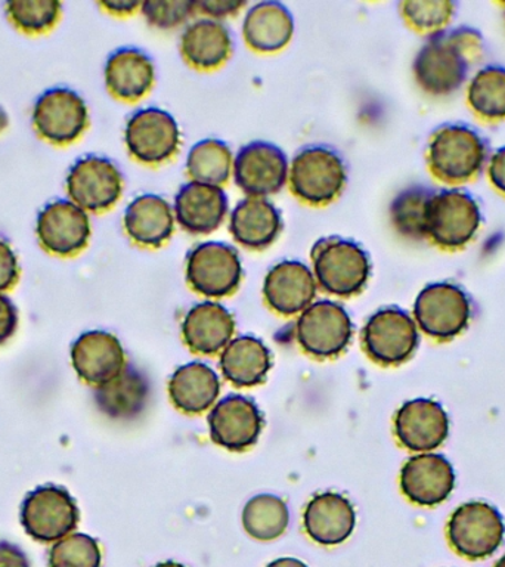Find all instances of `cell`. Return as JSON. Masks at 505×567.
I'll list each match as a JSON object with an SVG mask.
<instances>
[{
	"mask_svg": "<svg viewBox=\"0 0 505 567\" xmlns=\"http://www.w3.org/2000/svg\"><path fill=\"white\" fill-rule=\"evenodd\" d=\"M503 7H504V12L503 13H504V21H505V3L503 4Z\"/></svg>",
	"mask_w": 505,
	"mask_h": 567,
	"instance_id": "50",
	"label": "cell"
},
{
	"mask_svg": "<svg viewBox=\"0 0 505 567\" xmlns=\"http://www.w3.org/2000/svg\"><path fill=\"white\" fill-rule=\"evenodd\" d=\"M9 21L27 34H42L60 21L62 3L56 0H13L4 3Z\"/></svg>",
	"mask_w": 505,
	"mask_h": 567,
	"instance_id": "38",
	"label": "cell"
},
{
	"mask_svg": "<svg viewBox=\"0 0 505 567\" xmlns=\"http://www.w3.org/2000/svg\"><path fill=\"white\" fill-rule=\"evenodd\" d=\"M353 336V323L343 306L331 300L312 303L296 322V339L315 358H334L343 352Z\"/></svg>",
	"mask_w": 505,
	"mask_h": 567,
	"instance_id": "14",
	"label": "cell"
},
{
	"mask_svg": "<svg viewBox=\"0 0 505 567\" xmlns=\"http://www.w3.org/2000/svg\"><path fill=\"white\" fill-rule=\"evenodd\" d=\"M246 4V2H233V0H199L195 2V11L204 18L220 21L221 18L237 17Z\"/></svg>",
	"mask_w": 505,
	"mask_h": 567,
	"instance_id": "42",
	"label": "cell"
},
{
	"mask_svg": "<svg viewBox=\"0 0 505 567\" xmlns=\"http://www.w3.org/2000/svg\"><path fill=\"white\" fill-rule=\"evenodd\" d=\"M433 193L434 189L427 185L414 184L394 195L389 207V220L399 237L412 243L424 241L425 215Z\"/></svg>",
	"mask_w": 505,
	"mask_h": 567,
	"instance_id": "34",
	"label": "cell"
},
{
	"mask_svg": "<svg viewBox=\"0 0 505 567\" xmlns=\"http://www.w3.org/2000/svg\"><path fill=\"white\" fill-rule=\"evenodd\" d=\"M485 55V39L474 27H450L429 35L412 61L416 86L430 96L454 95ZM476 71V70H474Z\"/></svg>",
	"mask_w": 505,
	"mask_h": 567,
	"instance_id": "1",
	"label": "cell"
},
{
	"mask_svg": "<svg viewBox=\"0 0 505 567\" xmlns=\"http://www.w3.org/2000/svg\"><path fill=\"white\" fill-rule=\"evenodd\" d=\"M145 21L157 30H173L197 16L193 0H148L142 2Z\"/></svg>",
	"mask_w": 505,
	"mask_h": 567,
	"instance_id": "40",
	"label": "cell"
},
{
	"mask_svg": "<svg viewBox=\"0 0 505 567\" xmlns=\"http://www.w3.org/2000/svg\"><path fill=\"white\" fill-rule=\"evenodd\" d=\"M0 567H30V563L20 547L2 540L0 543Z\"/></svg>",
	"mask_w": 505,
	"mask_h": 567,
	"instance_id": "45",
	"label": "cell"
},
{
	"mask_svg": "<svg viewBox=\"0 0 505 567\" xmlns=\"http://www.w3.org/2000/svg\"><path fill=\"white\" fill-rule=\"evenodd\" d=\"M104 80L111 96L133 104L148 95L153 89L154 62L141 49L120 48L105 62Z\"/></svg>",
	"mask_w": 505,
	"mask_h": 567,
	"instance_id": "26",
	"label": "cell"
},
{
	"mask_svg": "<svg viewBox=\"0 0 505 567\" xmlns=\"http://www.w3.org/2000/svg\"><path fill=\"white\" fill-rule=\"evenodd\" d=\"M357 525L353 505L343 495L326 492L313 496L306 505L303 526L309 538L332 547L344 543Z\"/></svg>",
	"mask_w": 505,
	"mask_h": 567,
	"instance_id": "27",
	"label": "cell"
},
{
	"mask_svg": "<svg viewBox=\"0 0 505 567\" xmlns=\"http://www.w3.org/2000/svg\"><path fill=\"white\" fill-rule=\"evenodd\" d=\"M481 204L468 190L447 186L434 190L425 215V239L445 251L468 247L481 233Z\"/></svg>",
	"mask_w": 505,
	"mask_h": 567,
	"instance_id": "3",
	"label": "cell"
},
{
	"mask_svg": "<svg viewBox=\"0 0 505 567\" xmlns=\"http://www.w3.org/2000/svg\"><path fill=\"white\" fill-rule=\"evenodd\" d=\"M295 20L281 2H260L248 9L243 22V38L257 53H277L291 42Z\"/></svg>",
	"mask_w": 505,
	"mask_h": 567,
	"instance_id": "28",
	"label": "cell"
},
{
	"mask_svg": "<svg viewBox=\"0 0 505 567\" xmlns=\"http://www.w3.org/2000/svg\"><path fill=\"white\" fill-rule=\"evenodd\" d=\"M394 433L403 447L424 454L437 450L446 441L450 419L441 403L432 399H414L399 408Z\"/></svg>",
	"mask_w": 505,
	"mask_h": 567,
	"instance_id": "17",
	"label": "cell"
},
{
	"mask_svg": "<svg viewBox=\"0 0 505 567\" xmlns=\"http://www.w3.org/2000/svg\"><path fill=\"white\" fill-rule=\"evenodd\" d=\"M95 402L106 416L127 420L144 410L148 399V383L133 367H126L114 380L96 388Z\"/></svg>",
	"mask_w": 505,
	"mask_h": 567,
	"instance_id": "32",
	"label": "cell"
},
{
	"mask_svg": "<svg viewBox=\"0 0 505 567\" xmlns=\"http://www.w3.org/2000/svg\"><path fill=\"white\" fill-rule=\"evenodd\" d=\"M317 287V279L308 266L297 260H282L266 275L264 297L274 312L295 317L312 305Z\"/></svg>",
	"mask_w": 505,
	"mask_h": 567,
	"instance_id": "20",
	"label": "cell"
},
{
	"mask_svg": "<svg viewBox=\"0 0 505 567\" xmlns=\"http://www.w3.org/2000/svg\"><path fill=\"white\" fill-rule=\"evenodd\" d=\"M465 100L472 113L483 122H504L505 66L489 64L474 71L465 84Z\"/></svg>",
	"mask_w": 505,
	"mask_h": 567,
	"instance_id": "33",
	"label": "cell"
},
{
	"mask_svg": "<svg viewBox=\"0 0 505 567\" xmlns=\"http://www.w3.org/2000/svg\"><path fill=\"white\" fill-rule=\"evenodd\" d=\"M290 513L287 504L275 495H257L243 509V526L261 543L279 538L287 530Z\"/></svg>",
	"mask_w": 505,
	"mask_h": 567,
	"instance_id": "36",
	"label": "cell"
},
{
	"mask_svg": "<svg viewBox=\"0 0 505 567\" xmlns=\"http://www.w3.org/2000/svg\"><path fill=\"white\" fill-rule=\"evenodd\" d=\"M73 496L60 486H40L21 505V525L39 543L51 544L71 535L79 525Z\"/></svg>",
	"mask_w": 505,
	"mask_h": 567,
	"instance_id": "12",
	"label": "cell"
},
{
	"mask_svg": "<svg viewBox=\"0 0 505 567\" xmlns=\"http://www.w3.org/2000/svg\"><path fill=\"white\" fill-rule=\"evenodd\" d=\"M266 567H308L303 561L297 560V558L292 557H282L278 558L272 563H269Z\"/></svg>",
	"mask_w": 505,
	"mask_h": 567,
	"instance_id": "47",
	"label": "cell"
},
{
	"mask_svg": "<svg viewBox=\"0 0 505 567\" xmlns=\"http://www.w3.org/2000/svg\"><path fill=\"white\" fill-rule=\"evenodd\" d=\"M447 540L461 557L482 560L491 557L503 544L504 518L498 509L482 501H470L451 514Z\"/></svg>",
	"mask_w": 505,
	"mask_h": 567,
	"instance_id": "7",
	"label": "cell"
},
{
	"mask_svg": "<svg viewBox=\"0 0 505 567\" xmlns=\"http://www.w3.org/2000/svg\"><path fill=\"white\" fill-rule=\"evenodd\" d=\"M208 425L216 445L239 452L255 445L264 427V416L250 399L229 394L213 408Z\"/></svg>",
	"mask_w": 505,
	"mask_h": 567,
	"instance_id": "18",
	"label": "cell"
},
{
	"mask_svg": "<svg viewBox=\"0 0 505 567\" xmlns=\"http://www.w3.org/2000/svg\"><path fill=\"white\" fill-rule=\"evenodd\" d=\"M185 274L190 290L210 299H221L238 290L243 281V264L234 247L207 241L190 250Z\"/></svg>",
	"mask_w": 505,
	"mask_h": 567,
	"instance_id": "11",
	"label": "cell"
},
{
	"mask_svg": "<svg viewBox=\"0 0 505 567\" xmlns=\"http://www.w3.org/2000/svg\"><path fill=\"white\" fill-rule=\"evenodd\" d=\"M220 381L216 371L202 362L177 368L168 383L173 405L185 414H202L216 402Z\"/></svg>",
	"mask_w": 505,
	"mask_h": 567,
	"instance_id": "30",
	"label": "cell"
},
{
	"mask_svg": "<svg viewBox=\"0 0 505 567\" xmlns=\"http://www.w3.org/2000/svg\"><path fill=\"white\" fill-rule=\"evenodd\" d=\"M175 212L167 199L157 194H144L133 199L123 216V228L137 247H163L175 234Z\"/></svg>",
	"mask_w": 505,
	"mask_h": 567,
	"instance_id": "23",
	"label": "cell"
},
{
	"mask_svg": "<svg viewBox=\"0 0 505 567\" xmlns=\"http://www.w3.org/2000/svg\"><path fill=\"white\" fill-rule=\"evenodd\" d=\"M494 567H505V556L501 557L499 560L495 563Z\"/></svg>",
	"mask_w": 505,
	"mask_h": 567,
	"instance_id": "49",
	"label": "cell"
},
{
	"mask_svg": "<svg viewBox=\"0 0 505 567\" xmlns=\"http://www.w3.org/2000/svg\"><path fill=\"white\" fill-rule=\"evenodd\" d=\"M485 171L492 188L505 197V145L489 154Z\"/></svg>",
	"mask_w": 505,
	"mask_h": 567,
	"instance_id": "43",
	"label": "cell"
},
{
	"mask_svg": "<svg viewBox=\"0 0 505 567\" xmlns=\"http://www.w3.org/2000/svg\"><path fill=\"white\" fill-rule=\"evenodd\" d=\"M348 171L343 158L330 146L301 148L288 167V188L299 203L327 207L343 193Z\"/></svg>",
	"mask_w": 505,
	"mask_h": 567,
	"instance_id": "4",
	"label": "cell"
},
{
	"mask_svg": "<svg viewBox=\"0 0 505 567\" xmlns=\"http://www.w3.org/2000/svg\"><path fill=\"white\" fill-rule=\"evenodd\" d=\"M124 144L132 158L157 167L171 162L181 146V131L167 111L150 106L133 113L124 127Z\"/></svg>",
	"mask_w": 505,
	"mask_h": 567,
	"instance_id": "9",
	"label": "cell"
},
{
	"mask_svg": "<svg viewBox=\"0 0 505 567\" xmlns=\"http://www.w3.org/2000/svg\"><path fill=\"white\" fill-rule=\"evenodd\" d=\"M234 154L224 141L203 140L189 150L186 175L190 182L224 188L233 177Z\"/></svg>",
	"mask_w": 505,
	"mask_h": 567,
	"instance_id": "35",
	"label": "cell"
},
{
	"mask_svg": "<svg viewBox=\"0 0 505 567\" xmlns=\"http://www.w3.org/2000/svg\"><path fill=\"white\" fill-rule=\"evenodd\" d=\"M35 235L51 255L71 257L87 247L92 237L91 217L71 199H53L39 212Z\"/></svg>",
	"mask_w": 505,
	"mask_h": 567,
	"instance_id": "16",
	"label": "cell"
},
{
	"mask_svg": "<svg viewBox=\"0 0 505 567\" xmlns=\"http://www.w3.org/2000/svg\"><path fill=\"white\" fill-rule=\"evenodd\" d=\"M20 278L17 252L7 239L0 238V295L11 290Z\"/></svg>",
	"mask_w": 505,
	"mask_h": 567,
	"instance_id": "41",
	"label": "cell"
},
{
	"mask_svg": "<svg viewBox=\"0 0 505 567\" xmlns=\"http://www.w3.org/2000/svg\"><path fill=\"white\" fill-rule=\"evenodd\" d=\"M272 367L269 349L251 336L230 341L220 354V370L225 379L237 388H252L264 383Z\"/></svg>",
	"mask_w": 505,
	"mask_h": 567,
	"instance_id": "31",
	"label": "cell"
},
{
	"mask_svg": "<svg viewBox=\"0 0 505 567\" xmlns=\"http://www.w3.org/2000/svg\"><path fill=\"white\" fill-rule=\"evenodd\" d=\"M234 334L233 315L215 301L195 305L182 322V337L194 353L216 354L233 341Z\"/></svg>",
	"mask_w": 505,
	"mask_h": 567,
	"instance_id": "29",
	"label": "cell"
},
{
	"mask_svg": "<svg viewBox=\"0 0 505 567\" xmlns=\"http://www.w3.org/2000/svg\"><path fill=\"white\" fill-rule=\"evenodd\" d=\"M173 212L176 224L186 233L208 235L224 224L228 215V195L219 186L189 181L177 190Z\"/></svg>",
	"mask_w": 505,
	"mask_h": 567,
	"instance_id": "22",
	"label": "cell"
},
{
	"mask_svg": "<svg viewBox=\"0 0 505 567\" xmlns=\"http://www.w3.org/2000/svg\"><path fill=\"white\" fill-rule=\"evenodd\" d=\"M18 327V310L8 296L0 295V344L7 343Z\"/></svg>",
	"mask_w": 505,
	"mask_h": 567,
	"instance_id": "44",
	"label": "cell"
},
{
	"mask_svg": "<svg viewBox=\"0 0 505 567\" xmlns=\"http://www.w3.org/2000/svg\"><path fill=\"white\" fill-rule=\"evenodd\" d=\"M97 4L111 16L131 17L136 11H141L142 2H136V0H101Z\"/></svg>",
	"mask_w": 505,
	"mask_h": 567,
	"instance_id": "46",
	"label": "cell"
},
{
	"mask_svg": "<svg viewBox=\"0 0 505 567\" xmlns=\"http://www.w3.org/2000/svg\"><path fill=\"white\" fill-rule=\"evenodd\" d=\"M31 122L35 133L49 144H73L89 126L86 101L73 89H48L34 102Z\"/></svg>",
	"mask_w": 505,
	"mask_h": 567,
	"instance_id": "13",
	"label": "cell"
},
{
	"mask_svg": "<svg viewBox=\"0 0 505 567\" xmlns=\"http://www.w3.org/2000/svg\"><path fill=\"white\" fill-rule=\"evenodd\" d=\"M455 487L454 467L446 456L424 452L408 460L401 472V489L420 507L445 503Z\"/></svg>",
	"mask_w": 505,
	"mask_h": 567,
	"instance_id": "19",
	"label": "cell"
},
{
	"mask_svg": "<svg viewBox=\"0 0 505 567\" xmlns=\"http://www.w3.org/2000/svg\"><path fill=\"white\" fill-rule=\"evenodd\" d=\"M363 349L372 361L383 367H396L414 354L420 343V330L414 317L399 308L377 310L362 330Z\"/></svg>",
	"mask_w": 505,
	"mask_h": 567,
	"instance_id": "10",
	"label": "cell"
},
{
	"mask_svg": "<svg viewBox=\"0 0 505 567\" xmlns=\"http://www.w3.org/2000/svg\"><path fill=\"white\" fill-rule=\"evenodd\" d=\"M399 11L408 27L429 38L450 29L456 3L451 0H406L399 4Z\"/></svg>",
	"mask_w": 505,
	"mask_h": 567,
	"instance_id": "37",
	"label": "cell"
},
{
	"mask_svg": "<svg viewBox=\"0 0 505 567\" xmlns=\"http://www.w3.org/2000/svg\"><path fill=\"white\" fill-rule=\"evenodd\" d=\"M317 284L327 295L353 297L365 288L371 260L358 243L341 237L318 239L310 251Z\"/></svg>",
	"mask_w": 505,
	"mask_h": 567,
	"instance_id": "5",
	"label": "cell"
},
{
	"mask_svg": "<svg viewBox=\"0 0 505 567\" xmlns=\"http://www.w3.org/2000/svg\"><path fill=\"white\" fill-rule=\"evenodd\" d=\"M71 363L74 371L87 384L100 388L126 368L122 343L109 331L83 332L71 348Z\"/></svg>",
	"mask_w": 505,
	"mask_h": 567,
	"instance_id": "21",
	"label": "cell"
},
{
	"mask_svg": "<svg viewBox=\"0 0 505 567\" xmlns=\"http://www.w3.org/2000/svg\"><path fill=\"white\" fill-rule=\"evenodd\" d=\"M101 549L96 539L84 534H71L53 544L49 567H101Z\"/></svg>",
	"mask_w": 505,
	"mask_h": 567,
	"instance_id": "39",
	"label": "cell"
},
{
	"mask_svg": "<svg viewBox=\"0 0 505 567\" xmlns=\"http://www.w3.org/2000/svg\"><path fill=\"white\" fill-rule=\"evenodd\" d=\"M179 49L190 69L215 71L233 55V35L224 22L203 17L185 27Z\"/></svg>",
	"mask_w": 505,
	"mask_h": 567,
	"instance_id": "25",
	"label": "cell"
},
{
	"mask_svg": "<svg viewBox=\"0 0 505 567\" xmlns=\"http://www.w3.org/2000/svg\"><path fill=\"white\" fill-rule=\"evenodd\" d=\"M282 217L277 206L264 197H246L229 217V233L235 243L251 251H264L282 233Z\"/></svg>",
	"mask_w": 505,
	"mask_h": 567,
	"instance_id": "24",
	"label": "cell"
},
{
	"mask_svg": "<svg viewBox=\"0 0 505 567\" xmlns=\"http://www.w3.org/2000/svg\"><path fill=\"white\" fill-rule=\"evenodd\" d=\"M489 154V145L477 128L465 123H447L430 136L425 162L442 184L460 186L485 171Z\"/></svg>",
	"mask_w": 505,
	"mask_h": 567,
	"instance_id": "2",
	"label": "cell"
},
{
	"mask_svg": "<svg viewBox=\"0 0 505 567\" xmlns=\"http://www.w3.org/2000/svg\"><path fill=\"white\" fill-rule=\"evenodd\" d=\"M473 317L472 300L454 282L427 284L414 301L416 327L437 341L454 340L463 334Z\"/></svg>",
	"mask_w": 505,
	"mask_h": 567,
	"instance_id": "6",
	"label": "cell"
},
{
	"mask_svg": "<svg viewBox=\"0 0 505 567\" xmlns=\"http://www.w3.org/2000/svg\"><path fill=\"white\" fill-rule=\"evenodd\" d=\"M65 188L71 202L84 212L105 213L122 198L124 179L117 164L101 155L89 154L70 167Z\"/></svg>",
	"mask_w": 505,
	"mask_h": 567,
	"instance_id": "8",
	"label": "cell"
},
{
	"mask_svg": "<svg viewBox=\"0 0 505 567\" xmlns=\"http://www.w3.org/2000/svg\"><path fill=\"white\" fill-rule=\"evenodd\" d=\"M155 567H185V566L181 565V563H176V561H164V563H159V565H157Z\"/></svg>",
	"mask_w": 505,
	"mask_h": 567,
	"instance_id": "48",
	"label": "cell"
},
{
	"mask_svg": "<svg viewBox=\"0 0 505 567\" xmlns=\"http://www.w3.org/2000/svg\"><path fill=\"white\" fill-rule=\"evenodd\" d=\"M288 167L287 155L279 146L255 141L235 155L233 177L247 197L268 198L286 186Z\"/></svg>",
	"mask_w": 505,
	"mask_h": 567,
	"instance_id": "15",
	"label": "cell"
}]
</instances>
